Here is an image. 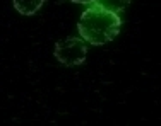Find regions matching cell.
<instances>
[{"mask_svg":"<svg viewBox=\"0 0 161 126\" xmlns=\"http://www.w3.org/2000/svg\"><path fill=\"white\" fill-rule=\"evenodd\" d=\"M53 53L55 58L65 67H77L86 62L87 46L80 38H65L62 41H57Z\"/></svg>","mask_w":161,"mask_h":126,"instance_id":"obj_2","label":"cell"},{"mask_svg":"<svg viewBox=\"0 0 161 126\" xmlns=\"http://www.w3.org/2000/svg\"><path fill=\"white\" fill-rule=\"evenodd\" d=\"M94 3L99 7H103V9H106V10H110V12L120 14L127 9L130 0H94Z\"/></svg>","mask_w":161,"mask_h":126,"instance_id":"obj_4","label":"cell"},{"mask_svg":"<svg viewBox=\"0 0 161 126\" xmlns=\"http://www.w3.org/2000/svg\"><path fill=\"white\" fill-rule=\"evenodd\" d=\"M74 3H94V0H70Z\"/></svg>","mask_w":161,"mask_h":126,"instance_id":"obj_5","label":"cell"},{"mask_svg":"<svg viewBox=\"0 0 161 126\" xmlns=\"http://www.w3.org/2000/svg\"><path fill=\"white\" fill-rule=\"evenodd\" d=\"M122 21L118 14L110 12L103 7L91 3L79 17L77 29L84 41L91 44H105L120 33Z\"/></svg>","mask_w":161,"mask_h":126,"instance_id":"obj_1","label":"cell"},{"mask_svg":"<svg viewBox=\"0 0 161 126\" xmlns=\"http://www.w3.org/2000/svg\"><path fill=\"white\" fill-rule=\"evenodd\" d=\"M45 0H12L14 9L22 16H33L41 9Z\"/></svg>","mask_w":161,"mask_h":126,"instance_id":"obj_3","label":"cell"}]
</instances>
